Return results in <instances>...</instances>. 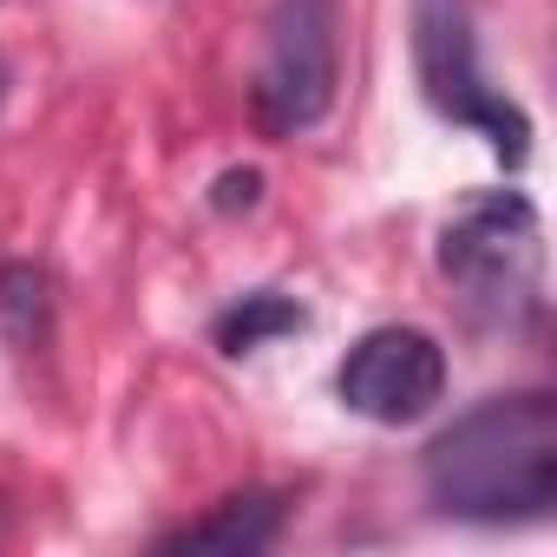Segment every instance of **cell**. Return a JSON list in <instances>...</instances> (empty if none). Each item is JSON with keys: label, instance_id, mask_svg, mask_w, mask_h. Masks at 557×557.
<instances>
[{"label": "cell", "instance_id": "obj_7", "mask_svg": "<svg viewBox=\"0 0 557 557\" xmlns=\"http://www.w3.org/2000/svg\"><path fill=\"white\" fill-rule=\"evenodd\" d=\"M302 329H309V309H302L296 296H283V289H249V296H236V302L210 322V342H216V355L243 361V355L283 342V335H302Z\"/></svg>", "mask_w": 557, "mask_h": 557}, {"label": "cell", "instance_id": "obj_5", "mask_svg": "<svg viewBox=\"0 0 557 557\" xmlns=\"http://www.w3.org/2000/svg\"><path fill=\"white\" fill-rule=\"evenodd\" d=\"M335 394L374 426H413L446 400V348L426 329H374L335 368Z\"/></svg>", "mask_w": 557, "mask_h": 557}, {"label": "cell", "instance_id": "obj_8", "mask_svg": "<svg viewBox=\"0 0 557 557\" xmlns=\"http://www.w3.org/2000/svg\"><path fill=\"white\" fill-rule=\"evenodd\" d=\"M0 335H8V348H47L53 335V283L47 269L34 262H8L0 269Z\"/></svg>", "mask_w": 557, "mask_h": 557}, {"label": "cell", "instance_id": "obj_2", "mask_svg": "<svg viewBox=\"0 0 557 557\" xmlns=\"http://www.w3.org/2000/svg\"><path fill=\"white\" fill-rule=\"evenodd\" d=\"M440 275L485 329H531L544 315V223L524 190H479L440 230Z\"/></svg>", "mask_w": 557, "mask_h": 557}, {"label": "cell", "instance_id": "obj_3", "mask_svg": "<svg viewBox=\"0 0 557 557\" xmlns=\"http://www.w3.org/2000/svg\"><path fill=\"white\" fill-rule=\"evenodd\" d=\"M342 86V14L335 0H275L262 27L256 119L275 138H296L329 119Z\"/></svg>", "mask_w": 557, "mask_h": 557}, {"label": "cell", "instance_id": "obj_10", "mask_svg": "<svg viewBox=\"0 0 557 557\" xmlns=\"http://www.w3.org/2000/svg\"><path fill=\"white\" fill-rule=\"evenodd\" d=\"M0 106H8V66H0Z\"/></svg>", "mask_w": 557, "mask_h": 557}, {"label": "cell", "instance_id": "obj_1", "mask_svg": "<svg viewBox=\"0 0 557 557\" xmlns=\"http://www.w3.org/2000/svg\"><path fill=\"white\" fill-rule=\"evenodd\" d=\"M426 498L466 524H518L557 505V407L550 394H492L459 413L420 459Z\"/></svg>", "mask_w": 557, "mask_h": 557}, {"label": "cell", "instance_id": "obj_9", "mask_svg": "<svg viewBox=\"0 0 557 557\" xmlns=\"http://www.w3.org/2000/svg\"><path fill=\"white\" fill-rule=\"evenodd\" d=\"M256 197H262V171H223V177L210 184V210H223V216L256 210Z\"/></svg>", "mask_w": 557, "mask_h": 557}, {"label": "cell", "instance_id": "obj_6", "mask_svg": "<svg viewBox=\"0 0 557 557\" xmlns=\"http://www.w3.org/2000/svg\"><path fill=\"white\" fill-rule=\"evenodd\" d=\"M289 505L275 492H236L223 505H210L203 518H184L177 531L158 537V550H210V557H256L283 537Z\"/></svg>", "mask_w": 557, "mask_h": 557}, {"label": "cell", "instance_id": "obj_4", "mask_svg": "<svg viewBox=\"0 0 557 557\" xmlns=\"http://www.w3.org/2000/svg\"><path fill=\"white\" fill-rule=\"evenodd\" d=\"M413 53H420L426 106L440 119L485 132V145L498 151V164H524L531 158V119L511 99H498L485 86V73H479L466 0H420V8H413Z\"/></svg>", "mask_w": 557, "mask_h": 557}]
</instances>
